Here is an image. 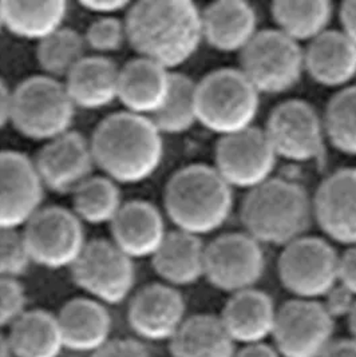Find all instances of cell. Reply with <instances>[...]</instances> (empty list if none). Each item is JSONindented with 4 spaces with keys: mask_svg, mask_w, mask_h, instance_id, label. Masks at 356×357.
<instances>
[{
    "mask_svg": "<svg viewBox=\"0 0 356 357\" xmlns=\"http://www.w3.org/2000/svg\"><path fill=\"white\" fill-rule=\"evenodd\" d=\"M125 27L134 51L169 71L186 63L204 40L201 11L189 0H142L130 4Z\"/></svg>",
    "mask_w": 356,
    "mask_h": 357,
    "instance_id": "6da1fadb",
    "label": "cell"
},
{
    "mask_svg": "<svg viewBox=\"0 0 356 357\" xmlns=\"http://www.w3.org/2000/svg\"><path fill=\"white\" fill-rule=\"evenodd\" d=\"M98 169L114 182L135 185L161 166L163 139L150 118L119 112L98 123L90 139Z\"/></svg>",
    "mask_w": 356,
    "mask_h": 357,
    "instance_id": "7a4b0ae2",
    "label": "cell"
},
{
    "mask_svg": "<svg viewBox=\"0 0 356 357\" xmlns=\"http://www.w3.org/2000/svg\"><path fill=\"white\" fill-rule=\"evenodd\" d=\"M169 220L197 237L223 227L233 209V192L213 166L193 163L177 170L163 195Z\"/></svg>",
    "mask_w": 356,
    "mask_h": 357,
    "instance_id": "3957f363",
    "label": "cell"
},
{
    "mask_svg": "<svg viewBox=\"0 0 356 357\" xmlns=\"http://www.w3.org/2000/svg\"><path fill=\"white\" fill-rule=\"evenodd\" d=\"M240 214L245 233L258 243L285 246L306 236L313 206L307 190L297 182L271 178L248 192Z\"/></svg>",
    "mask_w": 356,
    "mask_h": 357,
    "instance_id": "277c9868",
    "label": "cell"
},
{
    "mask_svg": "<svg viewBox=\"0 0 356 357\" xmlns=\"http://www.w3.org/2000/svg\"><path fill=\"white\" fill-rule=\"evenodd\" d=\"M259 91L239 68H220L195 86L197 119L220 137L246 130L259 114Z\"/></svg>",
    "mask_w": 356,
    "mask_h": 357,
    "instance_id": "5b68a950",
    "label": "cell"
},
{
    "mask_svg": "<svg viewBox=\"0 0 356 357\" xmlns=\"http://www.w3.org/2000/svg\"><path fill=\"white\" fill-rule=\"evenodd\" d=\"M75 109L62 82L35 75L13 90L11 123L23 137L46 144L70 131Z\"/></svg>",
    "mask_w": 356,
    "mask_h": 357,
    "instance_id": "8992f818",
    "label": "cell"
},
{
    "mask_svg": "<svg viewBox=\"0 0 356 357\" xmlns=\"http://www.w3.org/2000/svg\"><path fill=\"white\" fill-rule=\"evenodd\" d=\"M260 94H283L304 71V49L276 29L261 30L240 52V68Z\"/></svg>",
    "mask_w": 356,
    "mask_h": 357,
    "instance_id": "52a82bcc",
    "label": "cell"
},
{
    "mask_svg": "<svg viewBox=\"0 0 356 357\" xmlns=\"http://www.w3.org/2000/svg\"><path fill=\"white\" fill-rule=\"evenodd\" d=\"M339 255L320 237L303 236L283 246L277 262L283 287L302 300H318L339 284Z\"/></svg>",
    "mask_w": 356,
    "mask_h": 357,
    "instance_id": "ba28073f",
    "label": "cell"
},
{
    "mask_svg": "<svg viewBox=\"0 0 356 357\" xmlns=\"http://www.w3.org/2000/svg\"><path fill=\"white\" fill-rule=\"evenodd\" d=\"M22 233L34 264L51 271L71 269L87 245L81 220L61 206L40 208Z\"/></svg>",
    "mask_w": 356,
    "mask_h": 357,
    "instance_id": "9c48e42d",
    "label": "cell"
},
{
    "mask_svg": "<svg viewBox=\"0 0 356 357\" xmlns=\"http://www.w3.org/2000/svg\"><path fill=\"white\" fill-rule=\"evenodd\" d=\"M74 282L87 297L107 305H119L131 296L135 287L134 260L113 241L87 243L80 259L71 266Z\"/></svg>",
    "mask_w": 356,
    "mask_h": 357,
    "instance_id": "30bf717a",
    "label": "cell"
},
{
    "mask_svg": "<svg viewBox=\"0 0 356 357\" xmlns=\"http://www.w3.org/2000/svg\"><path fill=\"white\" fill-rule=\"evenodd\" d=\"M264 132L277 158L306 163L323 155L327 139L323 118L306 100L288 99L279 103L269 114Z\"/></svg>",
    "mask_w": 356,
    "mask_h": 357,
    "instance_id": "8fae6325",
    "label": "cell"
},
{
    "mask_svg": "<svg viewBox=\"0 0 356 357\" xmlns=\"http://www.w3.org/2000/svg\"><path fill=\"white\" fill-rule=\"evenodd\" d=\"M265 272V255L248 233H227L207 245L204 277L223 292L255 288Z\"/></svg>",
    "mask_w": 356,
    "mask_h": 357,
    "instance_id": "7c38bea8",
    "label": "cell"
},
{
    "mask_svg": "<svg viewBox=\"0 0 356 357\" xmlns=\"http://www.w3.org/2000/svg\"><path fill=\"white\" fill-rule=\"evenodd\" d=\"M277 155L264 130L255 126L220 137L214 169L228 185L252 190L272 178Z\"/></svg>",
    "mask_w": 356,
    "mask_h": 357,
    "instance_id": "4fadbf2b",
    "label": "cell"
},
{
    "mask_svg": "<svg viewBox=\"0 0 356 357\" xmlns=\"http://www.w3.org/2000/svg\"><path fill=\"white\" fill-rule=\"evenodd\" d=\"M334 332L335 320L322 301L293 298L277 309L272 337L281 357H320Z\"/></svg>",
    "mask_w": 356,
    "mask_h": 357,
    "instance_id": "5bb4252c",
    "label": "cell"
},
{
    "mask_svg": "<svg viewBox=\"0 0 356 357\" xmlns=\"http://www.w3.org/2000/svg\"><path fill=\"white\" fill-rule=\"evenodd\" d=\"M45 186L34 161L15 150L0 151V229H20L40 209Z\"/></svg>",
    "mask_w": 356,
    "mask_h": 357,
    "instance_id": "9a60e30c",
    "label": "cell"
},
{
    "mask_svg": "<svg viewBox=\"0 0 356 357\" xmlns=\"http://www.w3.org/2000/svg\"><path fill=\"white\" fill-rule=\"evenodd\" d=\"M34 165L45 189L58 195H73L93 176L96 162L90 141L70 130L46 142Z\"/></svg>",
    "mask_w": 356,
    "mask_h": 357,
    "instance_id": "2e32d148",
    "label": "cell"
},
{
    "mask_svg": "<svg viewBox=\"0 0 356 357\" xmlns=\"http://www.w3.org/2000/svg\"><path fill=\"white\" fill-rule=\"evenodd\" d=\"M186 319L184 296L168 284L146 285L130 298L128 321L140 340L170 341Z\"/></svg>",
    "mask_w": 356,
    "mask_h": 357,
    "instance_id": "e0dca14e",
    "label": "cell"
},
{
    "mask_svg": "<svg viewBox=\"0 0 356 357\" xmlns=\"http://www.w3.org/2000/svg\"><path fill=\"white\" fill-rule=\"evenodd\" d=\"M313 220L324 234L347 248L356 245V167L328 176L312 198Z\"/></svg>",
    "mask_w": 356,
    "mask_h": 357,
    "instance_id": "ac0fdd59",
    "label": "cell"
},
{
    "mask_svg": "<svg viewBox=\"0 0 356 357\" xmlns=\"http://www.w3.org/2000/svg\"><path fill=\"white\" fill-rule=\"evenodd\" d=\"M110 227L113 244L131 260L151 259L168 234L160 209L142 199L124 202Z\"/></svg>",
    "mask_w": 356,
    "mask_h": 357,
    "instance_id": "d6986e66",
    "label": "cell"
},
{
    "mask_svg": "<svg viewBox=\"0 0 356 357\" xmlns=\"http://www.w3.org/2000/svg\"><path fill=\"white\" fill-rule=\"evenodd\" d=\"M65 349L94 355L112 340L113 320L107 307L91 297H75L57 314Z\"/></svg>",
    "mask_w": 356,
    "mask_h": 357,
    "instance_id": "ffe728a7",
    "label": "cell"
},
{
    "mask_svg": "<svg viewBox=\"0 0 356 357\" xmlns=\"http://www.w3.org/2000/svg\"><path fill=\"white\" fill-rule=\"evenodd\" d=\"M170 81L172 71L138 56L119 67L117 99L125 112L151 118L168 97Z\"/></svg>",
    "mask_w": 356,
    "mask_h": 357,
    "instance_id": "44dd1931",
    "label": "cell"
},
{
    "mask_svg": "<svg viewBox=\"0 0 356 357\" xmlns=\"http://www.w3.org/2000/svg\"><path fill=\"white\" fill-rule=\"evenodd\" d=\"M276 319L277 308L272 297L256 288L230 294L220 316L230 339L243 345L272 337Z\"/></svg>",
    "mask_w": 356,
    "mask_h": 357,
    "instance_id": "7402d4cb",
    "label": "cell"
},
{
    "mask_svg": "<svg viewBox=\"0 0 356 357\" xmlns=\"http://www.w3.org/2000/svg\"><path fill=\"white\" fill-rule=\"evenodd\" d=\"M204 40L221 52H242L259 33L255 8L243 0H220L204 11Z\"/></svg>",
    "mask_w": 356,
    "mask_h": 357,
    "instance_id": "603a6c76",
    "label": "cell"
},
{
    "mask_svg": "<svg viewBox=\"0 0 356 357\" xmlns=\"http://www.w3.org/2000/svg\"><path fill=\"white\" fill-rule=\"evenodd\" d=\"M304 71L324 87H347L356 77L355 43L328 29L304 49Z\"/></svg>",
    "mask_w": 356,
    "mask_h": 357,
    "instance_id": "cb8c5ba5",
    "label": "cell"
},
{
    "mask_svg": "<svg viewBox=\"0 0 356 357\" xmlns=\"http://www.w3.org/2000/svg\"><path fill=\"white\" fill-rule=\"evenodd\" d=\"M205 250L207 245L201 237L176 229L168 231L151 264L163 284L175 288L188 287L204 277Z\"/></svg>",
    "mask_w": 356,
    "mask_h": 357,
    "instance_id": "d4e9b609",
    "label": "cell"
},
{
    "mask_svg": "<svg viewBox=\"0 0 356 357\" xmlns=\"http://www.w3.org/2000/svg\"><path fill=\"white\" fill-rule=\"evenodd\" d=\"M119 67L105 55H86L65 78L66 91L75 107L99 110L118 97Z\"/></svg>",
    "mask_w": 356,
    "mask_h": 357,
    "instance_id": "484cf974",
    "label": "cell"
},
{
    "mask_svg": "<svg viewBox=\"0 0 356 357\" xmlns=\"http://www.w3.org/2000/svg\"><path fill=\"white\" fill-rule=\"evenodd\" d=\"M7 336L14 357H59L65 349L58 317L45 309H27Z\"/></svg>",
    "mask_w": 356,
    "mask_h": 357,
    "instance_id": "4316f807",
    "label": "cell"
},
{
    "mask_svg": "<svg viewBox=\"0 0 356 357\" xmlns=\"http://www.w3.org/2000/svg\"><path fill=\"white\" fill-rule=\"evenodd\" d=\"M170 342L172 357H235L236 345L220 317H188Z\"/></svg>",
    "mask_w": 356,
    "mask_h": 357,
    "instance_id": "83f0119b",
    "label": "cell"
},
{
    "mask_svg": "<svg viewBox=\"0 0 356 357\" xmlns=\"http://www.w3.org/2000/svg\"><path fill=\"white\" fill-rule=\"evenodd\" d=\"M3 26L13 35L29 40H43L64 27L66 1H0Z\"/></svg>",
    "mask_w": 356,
    "mask_h": 357,
    "instance_id": "f1b7e54d",
    "label": "cell"
},
{
    "mask_svg": "<svg viewBox=\"0 0 356 357\" xmlns=\"http://www.w3.org/2000/svg\"><path fill=\"white\" fill-rule=\"evenodd\" d=\"M271 15L276 30L299 45H308L328 30L334 6L327 0H279L272 3Z\"/></svg>",
    "mask_w": 356,
    "mask_h": 357,
    "instance_id": "f546056e",
    "label": "cell"
},
{
    "mask_svg": "<svg viewBox=\"0 0 356 357\" xmlns=\"http://www.w3.org/2000/svg\"><path fill=\"white\" fill-rule=\"evenodd\" d=\"M122 205L118 183L106 176H91L73 193V213L82 224H112Z\"/></svg>",
    "mask_w": 356,
    "mask_h": 357,
    "instance_id": "4dcf8cb0",
    "label": "cell"
},
{
    "mask_svg": "<svg viewBox=\"0 0 356 357\" xmlns=\"http://www.w3.org/2000/svg\"><path fill=\"white\" fill-rule=\"evenodd\" d=\"M195 86L197 82L188 75L172 73L168 97L161 109L150 118L162 135L184 134L198 123Z\"/></svg>",
    "mask_w": 356,
    "mask_h": 357,
    "instance_id": "1f68e13d",
    "label": "cell"
},
{
    "mask_svg": "<svg viewBox=\"0 0 356 357\" xmlns=\"http://www.w3.org/2000/svg\"><path fill=\"white\" fill-rule=\"evenodd\" d=\"M86 42L81 33L62 27L38 43L36 61L45 75L59 79L86 56Z\"/></svg>",
    "mask_w": 356,
    "mask_h": 357,
    "instance_id": "d6a6232c",
    "label": "cell"
},
{
    "mask_svg": "<svg viewBox=\"0 0 356 357\" xmlns=\"http://www.w3.org/2000/svg\"><path fill=\"white\" fill-rule=\"evenodd\" d=\"M325 138L340 153L356 155V86H347L331 98L323 118Z\"/></svg>",
    "mask_w": 356,
    "mask_h": 357,
    "instance_id": "836d02e7",
    "label": "cell"
},
{
    "mask_svg": "<svg viewBox=\"0 0 356 357\" xmlns=\"http://www.w3.org/2000/svg\"><path fill=\"white\" fill-rule=\"evenodd\" d=\"M31 262L22 230L0 229V277L17 280Z\"/></svg>",
    "mask_w": 356,
    "mask_h": 357,
    "instance_id": "e575fe53",
    "label": "cell"
},
{
    "mask_svg": "<svg viewBox=\"0 0 356 357\" xmlns=\"http://www.w3.org/2000/svg\"><path fill=\"white\" fill-rule=\"evenodd\" d=\"M84 42L97 55L121 49L128 42L125 22L115 17H101L94 20L84 33Z\"/></svg>",
    "mask_w": 356,
    "mask_h": 357,
    "instance_id": "d590c367",
    "label": "cell"
},
{
    "mask_svg": "<svg viewBox=\"0 0 356 357\" xmlns=\"http://www.w3.org/2000/svg\"><path fill=\"white\" fill-rule=\"evenodd\" d=\"M27 310V294L17 278L0 277V331L11 328Z\"/></svg>",
    "mask_w": 356,
    "mask_h": 357,
    "instance_id": "8d00e7d4",
    "label": "cell"
},
{
    "mask_svg": "<svg viewBox=\"0 0 356 357\" xmlns=\"http://www.w3.org/2000/svg\"><path fill=\"white\" fill-rule=\"evenodd\" d=\"M91 357H151L145 344L137 339H117L109 341Z\"/></svg>",
    "mask_w": 356,
    "mask_h": 357,
    "instance_id": "74e56055",
    "label": "cell"
},
{
    "mask_svg": "<svg viewBox=\"0 0 356 357\" xmlns=\"http://www.w3.org/2000/svg\"><path fill=\"white\" fill-rule=\"evenodd\" d=\"M355 304V296L340 284L324 296V308L327 309L334 320L339 317H348Z\"/></svg>",
    "mask_w": 356,
    "mask_h": 357,
    "instance_id": "f35d334b",
    "label": "cell"
},
{
    "mask_svg": "<svg viewBox=\"0 0 356 357\" xmlns=\"http://www.w3.org/2000/svg\"><path fill=\"white\" fill-rule=\"evenodd\" d=\"M339 284L356 297V245L339 257Z\"/></svg>",
    "mask_w": 356,
    "mask_h": 357,
    "instance_id": "ab89813d",
    "label": "cell"
},
{
    "mask_svg": "<svg viewBox=\"0 0 356 357\" xmlns=\"http://www.w3.org/2000/svg\"><path fill=\"white\" fill-rule=\"evenodd\" d=\"M81 7L99 17H114L115 14L128 11L130 3L122 0H84L81 1Z\"/></svg>",
    "mask_w": 356,
    "mask_h": 357,
    "instance_id": "60d3db41",
    "label": "cell"
},
{
    "mask_svg": "<svg viewBox=\"0 0 356 357\" xmlns=\"http://www.w3.org/2000/svg\"><path fill=\"white\" fill-rule=\"evenodd\" d=\"M341 33L356 45V0L344 1L339 11Z\"/></svg>",
    "mask_w": 356,
    "mask_h": 357,
    "instance_id": "b9f144b4",
    "label": "cell"
},
{
    "mask_svg": "<svg viewBox=\"0 0 356 357\" xmlns=\"http://www.w3.org/2000/svg\"><path fill=\"white\" fill-rule=\"evenodd\" d=\"M320 357H356V341L353 337L334 340Z\"/></svg>",
    "mask_w": 356,
    "mask_h": 357,
    "instance_id": "7bdbcfd3",
    "label": "cell"
},
{
    "mask_svg": "<svg viewBox=\"0 0 356 357\" xmlns=\"http://www.w3.org/2000/svg\"><path fill=\"white\" fill-rule=\"evenodd\" d=\"M13 113V90L0 79V130L11 123Z\"/></svg>",
    "mask_w": 356,
    "mask_h": 357,
    "instance_id": "ee69618b",
    "label": "cell"
},
{
    "mask_svg": "<svg viewBox=\"0 0 356 357\" xmlns=\"http://www.w3.org/2000/svg\"><path fill=\"white\" fill-rule=\"evenodd\" d=\"M235 357H281L277 352L275 347H271L269 344L259 342V344H251L243 345L240 351H236Z\"/></svg>",
    "mask_w": 356,
    "mask_h": 357,
    "instance_id": "f6af8a7d",
    "label": "cell"
},
{
    "mask_svg": "<svg viewBox=\"0 0 356 357\" xmlns=\"http://www.w3.org/2000/svg\"><path fill=\"white\" fill-rule=\"evenodd\" d=\"M0 357H14L8 336L3 333V331H0Z\"/></svg>",
    "mask_w": 356,
    "mask_h": 357,
    "instance_id": "bcb514c9",
    "label": "cell"
},
{
    "mask_svg": "<svg viewBox=\"0 0 356 357\" xmlns=\"http://www.w3.org/2000/svg\"><path fill=\"white\" fill-rule=\"evenodd\" d=\"M347 319H348V325H350V331H351L353 339L356 341V304L354 309H353V312L350 313V316Z\"/></svg>",
    "mask_w": 356,
    "mask_h": 357,
    "instance_id": "7dc6e473",
    "label": "cell"
},
{
    "mask_svg": "<svg viewBox=\"0 0 356 357\" xmlns=\"http://www.w3.org/2000/svg\"><path fill=\"white\" fill-rule=\"evenodd\" d=\"M4 29V26H3V17H1V7H0V31Z\"/></svg>",
    "mask_w": 356,
    "mask_h": 357,
    "instance_id": "c3c4849f",
    "label": "cell"
}]
</instances>
